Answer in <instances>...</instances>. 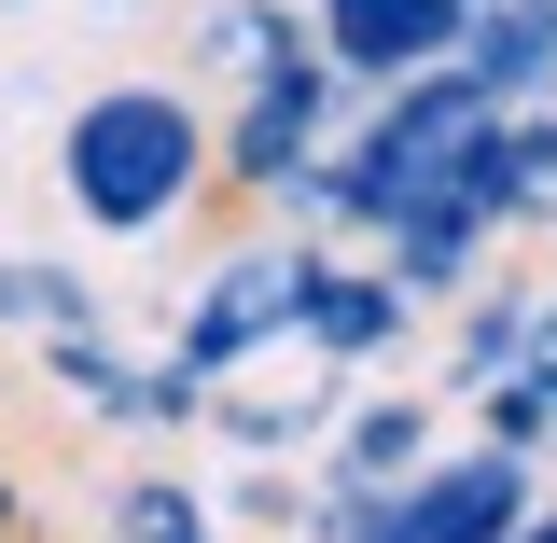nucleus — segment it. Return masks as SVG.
<instances>
[{
	"label": "nucleus",
	"instance_id": "nucleus-1",
	"mask_svg": "<svg viewBox=\"0 0 557 543\" xmlns=\"http://www.w3.org/2000/svg\"><path fill=\"white\" fill-rule=\"evenodd\" d=\"M196 182V126L153 98V84H126V98H98L84 126H70V196L98 209V223H153V209Z\"/></svg>",
	"mask_w": 557,
	"mask_h": 543
},
{
	"label": "nucleus",
	"instance_id": "nucleus-2",
	"mask_svg": "<svg viewBox=\"0 0 557 543\" xmlns=\"http://www.w3.org/2000/svg\"><path fill=\"white\" fill-rule=\"evenodd\" d=\"M502 530H516V474H502V460H474V474L418 488L405 530H376V543H502Z\"/></svg>",
	"mask_w": 557,
	"mask_h": 543
},
{
	"label": "nucleus",
	"instance_id": "nucleus-3",
	"mask_svg": "<svg viewBox=\"0 0 557 543\" xmlns=\"http://www.w3.org/2000/svg\"><path fill=\"white\" fill-rule=\"evenodd\" d=\"M335 42H348L362 70H405V57L446 42V0H335Z\"/></svg>",
	"mask_w": 557,
	"mask_h": 543
},
{
	"label": "nucleus",
	"instance_id": "nucleus-4",
	"mask_svg": "<svg viewBox=\"0 0 557 543\" xmlns=\"http://www.w3.org/2000/svg\"><path fill=\"white\" fill-rule=\"evenodd\" d=\"M502 543H557V530H502Z\"/></svg>",
	"mask_w": 557,
	"mask_h": 543
}]
</instances>
